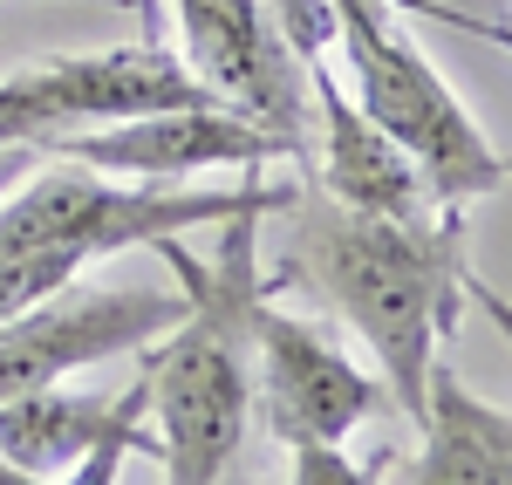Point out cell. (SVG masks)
<instances>
[{
	"label": "cell",
	"mask_w": 512,
	"mask_h": 485,
	"mask_svg": "<svg viewBox=\"0 0 512 485\" xmlns=\"http://www.w3.org/2000/svg\"><path fill=\"white\" fill-rule=\"evenodd\" d=\"M294 246L274 281L315 287L321 301L362 335L390 404L417 424L431 397V369L444 363V335L465 308V219L458 205H437L424 219H376L349 205L294 199Z\"/></svg>",
	"instance_id": "1"
},
{
	"label": "cell",
	"mask_w": 512,
	"mask_h": 485,
	"mask_svg": "<svg viewBox=\"0 0 512 485\" xmlns=\"http://www.w3.org/2000/svg\"><path fill=\"white\" fill-rule=\"evenodd\" d=\"M274 212H239L219 226V253L192 260L178 240H158V253L192 294L185 322L144 349V417L158 431L164 485H212L226 465H239L246 424H253V315L267 301L260 274V226Z\"/></svg>",
	"instance_id": "2"
},
{
	"label": "cell",
	"mask_w": 512,
	"mask_h": 485,
	"mask_svg": "<svg viewBox=\"0 0 512 485\" xmlns=\"http://www.w3.org/2000/svg\"><path fill=\"white\" fill-rule=\"evenodd\" d=\"M342 55H349L362 117L424 171L437 205L485 199L512 178V158L485 137V123L437 76L431 55L403 35L396 14H342Z\"/></svg>",
	"instance_id": "3"
},
{
	"label": "cell",
	"mask_w": 512,
	"mask_h": 485,
	"mask_svg": "<svg viewBox=\"0 0 512 485\" xmlns=\"http://www.w3.org/2000/svg\"><path fill=\"white\" fill-rule=\"evenodd\" d=\"M185 103H219V96H205L198 76L164 41H130V48L117 41L96 55H41L28 69L0 76V144L48 151L69 130L185 110Z\"/></svg>",
	"instance_id": "4"
},
{
	"label": "cell",
	"mask_w": 512,
	"mask_h": 485,
	"mask_svg": "<svg viewBox=\"0 0 512 485\" xmlns=\"http://www.w3.org/2000/svg\"><path fill=\"white\" fill-rule=\"evenodd\" d=\"M192 294L164 281H69L62 294L35 301L28 315L0 322V404L110 356H144L158 335L185 322Z\"/></svg>",
	"instance_id": "5"
},
{
	"label": "cell",
	"mask_w": 512,
	"mask_h": 485,
	"mask_svg": "<svg viewBox=\"0 0 512 485\" xmlns=\"http://www.w3.org/2000/svg\"><path fill=\"white\" fill-rule=\"evenodd\" d=\"M171 7L198 89L274 130L294 164H315V69L280 35L267 0H171Z\"/></svg>",
	"instance_id": "6"
},
{
	"label": "cell",
	"mask_w": 512,
	"mask_h": 485,
	"mask_svg": "<svg viewBox=\"0 0 512 485\" xmlns=\"http://www.w3.org/2000/svg\"><path fill=\"white\" fill-rule=\"evenodd\" d=\"M253 404L267 410V431L287 451L349 445L362 424L396 410L376 369L342 356L315 322L280 315L267 301L253 315Z\"/></svg>",
	"instance_id": "7"
},
{
	"label": "cell",
	"mask_w": 512,
	"mask_h": 485,
	"mask_svg": "<svg viewBox=\"0 0 512 485\" xmlns=\"http://www.w3.org/2000/svg\"><path fill=\"white\" fill-rule=\"evenodd\" d=\"M55 158L110 171V178H137V185H185L198 171H260V164H287V144L253 117H239L226 103H185V110H151V117L96 123V130H69L48 144Z\"/></svg>",
	"instance_id": "8"
},
{
	"label": "cell",
	"mask_w": 512,
	"mask_h": 485,
	"mask_svg": "<svg viewBox=\"0 0 512 485\" xmlns=\"http://www.w3.org/2000/svg\"><path fill=\"white\" fill-rule=\"evenodd\" d=\"M315 171H321V192L335 205H349V212H376V219L437 212L424 171L362 117V103H349L335 89L328 62L315 69Z\"/></svg>",
	"instance_id": "9"
},
{
	"label": "cell",
	"mask_w": 512,
	"mask_h": 485,
	"mask_svg": "<svg viewBox=\"0 0 512 485\" xmlns=\"http://www.w3.org/2000/svg\"><path fill=\"white\" fill-rule=\"evenodd\" d=\"M151 424L144 417V383L137 390H28V397H7L0 404V458L28 479H62L89 445L117 438V431H137Z\"/></svg>",
	"instance_id": "10"
},
{
	"label": "cell",
	"mask_w": 512,
	"mask_h": 485,
	"mask_svg": "<svg viewBox=\"0 0 512 485\" xmlns=\"http://www.w3.org/2000/svg\"><path fill=\"white\" fill-rule=\"evenodd\" d=\"M403 485H512V410L485 404L451 363H437Z\"/></svg>",
	"instance_id": "11"
},
{
	"label": "cell",
	"mask_w": 512,
	"mask_h": 485,
	"mask_svg": "<svg viewBox=\"0 0 512 485\" xmlns=\"http://www.w3.org/2000/svg\"><path fill=\"white\" fill-rule=\"evenodd\" d=\"M267 14L280 21V35L294 41V55H301L308 69H321V62H328V48L342 41V21H335V7H328V0H267Z\"/></svg>",
	"instance_id": "12"
},
{
	"label": "cell",
	"mask_w": 512,
	"mask_h": 485,
	"mask_svg": "<svg viewBox=\"0 0 512 485\" xmlns=\"http://www.w3.org/2000/svg\"><path fill=\"white\" fill-rule=\"evenodd\" d=\"M383 472H390V451H376L369 465H355L342 445L287 451V485H376Z\"/></svg>",
	"instance_id": "13"
},
{
	"label": "cell",
	"mask_w": 512,
	"mask_h": 485,
	"mask_svg": "<svg viewBox=\"0 0 512 485\" xmlns=\"http://www.w3.org/2000/svg\"><path fill=\"white\" fill-rule=\"evenodd\" d=\"M123 458H158V431H151V424H137V431H117V438L89 445L76 465L62 472V479H48V485H117Z\"/></svg>",
	"instance_id": "14"
},
{
	"label": "cell",
	"mask_w": 512,
	"mask_h": 485,
	"mask_svg": "<svg viewBox=\"0 0 512 485\" xmlns=\"http://www.w3.org/2000/svg\"><path fill=\"white\" fill-rule=\"evenodd\" d=\"M328 7H335V21H342V14H403V7H417V14H437V21H451V28H472V35L512 48V28H485V21L458 14V7H437V0H328Z\"/></svg>",
	"instance_id": "15"
},
{
	"label": "cell",
	"mask_w": 512,
	"mask_h": 485,
	"mask_svg": "<svg viewBox=\"0 0 512 485\" xmlns=\"http://www.w3.org/2000/svg\"><path fill=\"white\" fill-rule=\"evenodd\" d=\"M465 294H472V308H478L492 328H499V335H506V349H512V301H506L492 281H478V274H465Z\"/></svg>",
	"instance_id": "16"
},
{
	"label": "cell",
	"mask_w": 512,
	"mask_h": 485,
	"mask_svg": "<svg viewBox=\"0 0 512 485\" xmlns=\"http://www.w3.org/2000/svg\"><path fill=\"white\" fill-rule=\"evenodd\" d=\"M35 164H41L35 144H0V192H14V185H21Z\"/></svg>",
	"instance_id": "17"
},
{
	"label": "cell",
	"mask_w": 512,
	"mask_h": 485,
	"mask_svg": "<svg viewBox=\"0 0 512 485\" xmlns=\"http://www.w3.org/2000/svg\"><path fill=\"white\" fill-rule=\"evenodd\" d=\"M123 7H137V28H144V41H164V0H123Z\"/></svg>",
	"instance_id": "18"
},
{
	"label": "cell",
	"mask_w": 512,
	"mask_h": 485,
	"mask_svg": "<svg viewBox=\"0 0 512 485\" xmlns=\"http://www.w3.org/2000/svg\"><path fill=\"white\" fill-rule=\"evenodd\" d=\"M0 485H41V479H28V472H14V465L0 458Z\"/></svg>",
	"instance_id": "19"
},
{
	"label": "cell",
	"mask_w": 512,
	"mask_h": 485,
	"mask_svg": "<svg viewBox=\"0 0 512 485\" xmlns=\"http://www.w3.org/2000/svg\"><path fill=\"white\" fill-rule=\"evenodd\" d=\"M212 485H253V479H246L239 465H226V472H219V479H212Z\"/></svg>",
	"instance_id": "20"
}]
</instances>
